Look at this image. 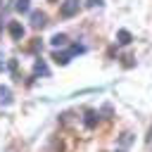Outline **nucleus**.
<instances>
[{"label":"nucleus","mask_w":152,"mask_h":152,"mask_svg":"<svg viewBox=\"0 0 152 152\" xmlns=\"http://www.w3.org/2000/svg\"><path fill=\"white\" fill-rule=\"evenodd\" d=\"M78 10H81V0H64L59 5V17L62 19H71V17L78 14Z\"/></svg>","instance_id":"obj_1"},{"label":"nucleus","mask_w":152,"mask_h":152,"mask_svg":"<svg viewBox=\"0 0 152 152\" xmlns=\"http://www.w3.org/2000/svg\"><path fill=\"white\" fill-rule=\"evenodd\" d=\"M28 21H31V28H43L45 24H48V14L45 12H40V10H36V12H31L28 14Z\"/></svg>","instance_id":"obj_2"},{"label":"nucleus","mask_w":152,"mask_h":152,"mask_svg":"<svg viewBox=\"0 0 152 152\" xmlns=\"http://www.w3.org/2000/svg\"><path fill=\"white\" fill-rule=\"evenodd\" d=\"M10 36H12L14 40H21V38H24V26H21V21H12V24H10Z\"/></svg>","instance_id":"obj_3"},{"label":"nucleus","mask_w":152,"mask_h":152,"mask_svg":"<svg viewBox=\"0 0 152 152\" xmlns=\"http://www.w3.org/2000/svg\"><path fill=\"white\" fill-rule=\"evenodd\" d=\"M97 119H100V114H97V112H93V109H88V112H86L83 124H86L88 128H95V126H97Z\"/></svg>","instance_id":"obj_4"},{"label":"nucleus","mask_w":152,"mask_h":152,"mask_svg":"<svg viewBox=\"0 0 152 152\" xmlns=\"http://www.w3.org/2000/svg\"><path fill=\"white\" fill-rule=\"evenodd\" d=\"M52 59H55L59 66H66V64H69V59H71V52H59V50H57V52L52 55Z\"/></svg>","instance_id":"obj_5"},{"label":"nucleus","mask_w":152,"mask_h":152,"mask_svg":"<svg viewBox=\"0 0 152 152\" xmlns=\"http://www.w3.org/2000/svg\"><path fill=\"white\" fill-rule=\"evenodd\" d=\"M116 40H119V45H128V43L133 40V36H131L126 28H119V31H116Z\"/></svg>","instance_id":"obj_6"},{"label":"nucleus","mask_w":152,"mask_h":152,"mask_svg":"<svg viewBox=\"0 0 152 152\" xmlns=\"http://www.w3.org/2000/svg\"><path fill=\"white\" fill-rule=\"evenodd\" d=\"M66 40H69V38H66L64 33H55V36L50 38V45H52V48H64Z\"/></svg>","instance_id":"obj_7"},{"label":"nucleus","mask_w":152,"mask_h":152,"mask_svg":"<svg viewBox=\"0 0 152 152\" xmlns=\"http://www.w3.org/2000/svg\"><path fill=\"white\" fill-rule=\"evenodd\" d=\"M14 10H17L19 14H28V12H31V0H17V2H14Z\"/></svg>","instance_id":"obj_8"},{"label":"nucleus","mask_w":152,"mask_h":152,"mask_svg":"<svg viewBox=\"0 0 152 152\" xmlns=\"http://www.w3.org/2000/svg\"><path fill=\"white\" fill-rule=\"evenodd\" d=\"M133 140H135V138H133V133H131V131H126V133L119 138V147H128Z\"/></svg>","instance_id":"obj_9"},{"label":"nucleus","mask_w":152,"mask_h":152,"mask_svg":"<svg viewBox=\"0 0 152 152\" xmlns=\"http://www.w3.org/2000/svg\"><path fill=\"white\" fill-rule=\"evenodd\" d=\"M33 71H36V74H43V76L48 74V66L43 64V59H38V62H36V66H33Z\"/></svg>","instance_id":"obj_10"},{"label":"nucleus","mask_w":152,"mask_h":152,"mask_svg":"<svg viewBox=\"0 0 152 152\" xmlns=\"http://www.w3.org/2000/svg\"><path fill=\"white\" fill-rule=\"evenodd\" d=\"M0 100H2V102H10V100H12V97H10V90L2 88V86H0Z\"/></svg>","instance_id":"obj_11"},{"label":"nucleus","mask_w":152,"mask_h":152,"mask_svg":"<svg viewBox=\"0 0 152 152\" xmlns=\"http://www.w3.org/2000/svg\"><path fill=\"white\" fill-rule=\"evenodd\" d=\"M69 52H71V55H81V52H86V48H83V45H71Z\"/></svg>","instance_id":"obj_12"},{"label":"nucleus","mask_w":152,"mask_h":152,"mask_svg":"<svg viewBox=\"0 0 152 152\" xmlns=\"http://www.w3.org/2000/svg\"><path fill=\"white\" fill-rule=\"evenodd\" d=\"M86 7H102V0H86Z\"/></svg>","instance_id":"obj_13"},{"label":"nucleus","mask_w":152,"mask_h":152,"mask_svg":"<svg viewBox=\"0 0 152 152\" xmlns=\"http://www.w3.org/2000/svg\"><path fill=\"white\" fill-rule=\"evenodd\" d=\"M116 152H126V150H124V147H121V150H116Z\"/></svg>","instance_id":"obj_14"}]
</instances>
